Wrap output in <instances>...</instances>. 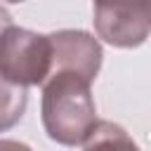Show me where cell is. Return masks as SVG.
I'll use <instances>...</instances> for the list:
<instances>
[{
  "label": "cell",
  "mask_w": 151,
  "mask_h": 151,
  "mask_svg": "<svg viewBox=\"0 0 151 151\" xmlns=\"http://www.w3.org/2000/svg\"><path fill=\"white\" fill-rule=\"evenodd\" d=\"M94 31L113 47H139L151 31V0H94Z\"/></svg>",
  "instance_id": "3957f363"
},
{
  "label": "cell",
  "mask_w": 151,
  "mask_h": 151,
  "mask_svg": "<svg viewBox=\"0 0 151 151\" xmlns=\"http://www.w3.org/2000/svg\"><path fill=\"white\" fill-rule=\"evenodd\" d=\"M9 26H12V14H9V12H7V9L0 5V35H2V33H5Z\"/></svg>",
  "instance_id": "ba28073f"
},
{
  "label": "cell",
  "mask_w": 151,
  "mask_h": 151,
  "mask_svg": "<svg viewBox=\"0 0 151 151\" xmlns=\"http://www.w3.org/2000/svg\"><path fill=\"white\" fill-rule=\"evenodd\" d=\"M52 50L50 73H73L90 85L101 68V45L94 35L78 28H64L47 35Z\"/></svg>",
  "instance_id": "277c9868"
},
{
  "label": "cell",
  "mask_w": 151,
  "mask_h": 151,
  "mask_svg": "<svg viewBox=\"0 0 151 151\" xmlns=\"http://www.w3.org/2000/svg\"><path fill=\"white\" fill-rule=\"evenodd\" d=\"M5 2H26V0H5Z\"/></svg>",
  "instance_id": "9c48e42d"
},
{
  "label": "cell",
  "mask_w": 151,
  "mask_h": 151,
  "mask_svg": "<svg viewBox=\"0 0 151 151\" xmlns=\"http://www.w3.org/2000/svg\"><path fill=\"white\" fill-rule=\"evenodd\" d=\"M0 151H33L28 144L24 142H14V139H0Z\"/></svg>",
  "instance_id": "52a82bcc"
},
{
  "label": "cell",
  "mask_w": 151,
  "mask_h": 151,
  "mask_svg": "<svg viewBox=\"0 0 151 151\" xmlns=\"http://www.w3.org/2000/svg\"><path fill=\"white\" fill-rule=\"evenodd\" d=\"M40 118L47 137L61 146H78L97 125L90 83L73 73H50L42 83Z\"/></svg>",
  "instance_id": "6da1fadb"
},
{
  "label": "cell",
  "mask_w": 151,
  "mask_h": 151,
  "mask_svg": "<svg viewBox=\"0 0 151 151\" xmlns=\"http://www.w3.org/2000/svg\"><path fill=\"white\" fill-rule=\"evenodd\" d=\"M28 92L24 85L9 80L0 71V132L12 130L26 113Z\"/></svg>",
  "instance_id": "8992f818"
},
{
  "label": "cell",
  "mask_w": 151,
  "mask_h": 151,
  "mask_svg": "<svg viewBox=\"0 0 151 151\" xmlns=\"http://www.w3.org/2000/svg\"><path fill=\"white\" fill-rule=\"evenodd\" d=\"M83 151H142L127 130L111 120H97L83 142Z\"/></svg>",
  "instance_id": "5b68a950"
},
{
  "label": "cell",
  "mask_w": 151,
  "mask_h": 151,
  "mask_svg": "<svg viewBox=\"0 0 151 151\" xmlns=\"http://www.w3.org/2000/svg\"><path fill=\"white\" fill-rule=\"evenodd\" d=\"M52 50L50 38L21 26H9L0 35V71L24 85H42L50 76Z\"/></svg>",
  "instance_id": "7a4b0ae2"
}]
</instances>
